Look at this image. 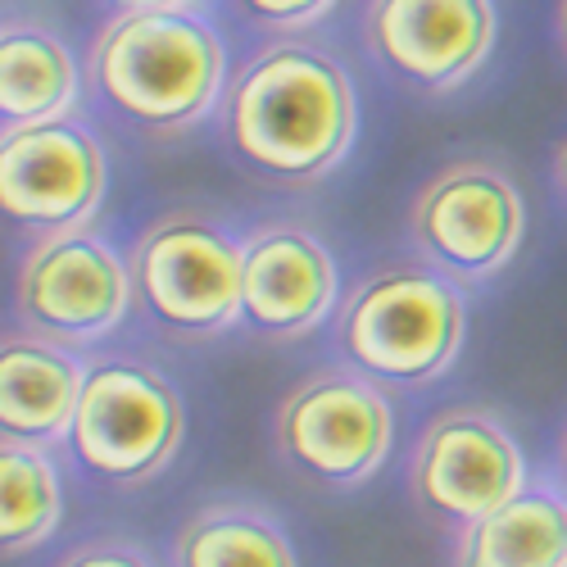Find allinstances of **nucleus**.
Here are the masks:
<instances>
[{
	"instance_id": "6e6552de",
	"label": "nucleus",
	"mask_w": 567,
	"mask_h": 567,
	"mask_svg": "<svg viewBox=\"0 0 567 567\" xmlns=\"http://www.w3.org/2000/svg\"><path fill=\"white\" fill-rule=\"evenodd\" d=\"M132 309V268L96 227L41 236L28 246L14 277V313L23 332L78 354L101 346Z\"/></svg>"
},
{
	"instance_id": "aec40b11",
	"label": "nucleus",
	"mask_w": 567,
	"mask_h": 567,
	"mask_svg": "<svg viewBox=\"0 0 567 567\" xmlns=\"http://www.w3.org/2000/svg\"><path fill=\"white\" fill-rule=\"evenodd\" d=\"M114 14H141V10H192V0H105Z\"/></svg>"
},
{
	"instance_id": "dca6fc26",
	"label": "nucleus",
	"mask_w": 567,
	"mask_h": 567,
	"mask_svg": "<svg viewBox=\"0 0 567 567\" xmlns=\"http://www.w3.org/2000/svg\"><path fill=\"white\" fill-rule=\"evenodd\" d=\"M168 567H300L281 517L255 499H209L182 517Z\"/></svg>"
},
{
	"instance_id": "5701e85b",
	"label": "nucleus",
	"mask_w": 567,
	"mask_h": 567,
	"mask_svg": "<svg viewBox=\"0 0 567 567\" xmlns=\"http://www.w3.org/2000/svg\"><path fill=\"white\" fill-rule=\"evenodd\" d=\"M558 41H563V51H567V0H558Z\"/></svg>"
},
{
	"instance_id": "2eb2a0df",
	"label": "nucleus",
	"mask_w": 567,
	"mask_h": 567,
	"mask_svg": "<svg viewBox=\"0 0 567 567\" xmlns=\"http://www.w3.org/2000/svg\"><path fill=\"white\" fill-rule=\"evenodd\" d=\"M454 567H567V495L554 482H527L454 536Z\"/></svg>"
},
{
	"instance_id": "423d86ee",
	"label": "nucleus",
	"mask_w": 567,
	"mask_h": 567,
	"mask_svg": "<svg viewBox=\"0 0 567 567\" xmlns=\"http://www.w3.org/2000/svg\"><path fill=\"white\" fill-rule=\"evenodd\" d=\"M277 454L318 491H359L395 445L391 395L354 368H313L281 395L272 417Z\"/></svg>"
},
{
	"instance_id": "9d476101",
	"label": "nucleus",
	"mask_w": 567,
	"mask_h": 567,
	"mask_svg": "<svg viewBox=\"0 0 567 567\" xmlns=\"http://www.w3.org/2000/svg\"><path fill=\"white\" fill-rule=\"evenodd\" d=\"M110 192L101 136L78 114L0 132V223L32 236L91 227Z\"/></svg>"
},
{
	"instance_id": "9b49d317",
	"label": "nucleus",
	"mask_w": 567,
	"mask_h": 567,
	"mask_svg": "<svg viewBox=\"0 0 567 567\" xmlns=\"http://www.w3.org/2000/svg\"><path fill=\"white\" fill-rule=\"evenodd\" d=\"M363 45L417 96H445L495 45V0H368Z\"/></svg>"
},
{
	"instance_id": "4be33fe9",
	"label": "nucleus",
	"mask_w": 567,
	"mask_h": 567,
	"mask_svg": "<svg viewBox=\"0 0 567 567\" xmlns=\"http://www.w3.org/2000/svg\"><path fill=\"white\" fill-rule=\"evenodd\" d=\"M554 173H558V186L567 192V141L558 146V155H554Z\"/></svg>"
},
{
	"instance_id": "a211bd4d",
	"label": "nucleus",
	"mask_w": 567,
	"mask_h": 567,
	"mask_svg": "<svg viewBox=\"0 0 567 567\" xmlns=\"http://www.w3.org/2000/svg\"><path fill=\"white\" fill-rule=\"evenodd\" d=\"M231 10L246 23L277 32V37H300L305 28L322 23L337 10V0H231Z\"/></svg>"
},
{
	"instance_id": "ddd939ff",
	"label": "nucleus",
	"mask_w": 567,
	"mask_h": 567,
	"mask_svg": "<svg viewBox=\"0 0 567 567\" xmlns=\"http://www.w3.org/2000/svg\"><path fill=\"white\" fill-rule=\"evenodd\" d=\"M82 377V354L23 327L0 332V441H23L37 450L64 445Z\"/></svg>"
},
{
	"instance_id": "1a4fd4ad",
	"label": "nucleus",
	"mask_w": 567,
	"mask_h": 567,
	"mask_svg": "<svg viewBox=\"0 0 567 567\" xmlns=\"http://www.w3.org/2000/svg\"><path fill=\"white\" fill-rule=\"evenodd\" d=\"M527 482L532 477L523 445L508 432V422L482 404L441 409L422 427L409 458L413 504L454 536L491 517Z\"/></svg>"
},
{
	"instance_id": "f8f14e48",
	"label": "nucleus",
	"mask_w": 567,
	"mask_h": 567,
	"mask_svg": "<svg viewBox=\"0 0 567 567\" xmlns=\"http://www.w3.org/2000/svg\"><path fill=\"white\" fill-rule=\"evenodd\" d=\"M341 277L327 241L291 218L246 231L241 250V322L264 341H305L337 313Z\"/></svg>"
},
{
	"instance_id": "7ed1b4c3",
	"label": "nucleus",
	"mask_w": 567,
	"mask_h": 567,
	"mask_svg": "<svg viewBox=\"0 0 567 567\" xmlns=\"http://www.w3.org/2000/svg\"><path fill=\"white\" fill-rule=\"evenodd\" d=\"M332 341L346 368L382 391L432 386L467 341L463 287L432 264H382L337 305Z\"/></svg>"
},
{
	"instance_id": "4468645a",
	"label": "nucleus",
	"mask_w": 567,
	"mask_h": 567,
	"mask_svg": "<svg viewBox=\"0 0 567 567\" xmlns=\"http://www.w3.org/2000/svg\"><path fill=\"white\" fill-rule=\"evenodd\" d=\"M78 96L82 69L51 23H0V132L69 118L78 110Z\"/></svg>"
},
{
	"instance_id": "20e7f679",
	"label": "nucleus",
	"mask_w": 567,
	"mask_h": 567,
	"mask_svg": "<svg viewBox=\"0 0 567 567\" xmlns=\"http://www.w3.org/2000/svg\"><path fill=\"white\" fill-rule=\"evenodd\" d=\"M241 250L218 214L182 205L136 231L127 268L132 296L164 337L214 341L241 322Z\"/></svg>"
},
{
	"instance_id": "6ab92c4d",
	"label": "nucleus",
	"mask_w": 567,
	"mask_h": 567,
	"mask_svg": "<svg viewBox=\"0 0 567 567\" xmlns=\"http://www.w3.org/2000/svg\"><path fill=\"white\" fill-rule=\"evenodd\" d=\"M55 567H155L151 549L127 536H91L55 558Z\"/></svg>"
},
{
	"instance_id": "f257e3e1",
	"label": "nucleus",
	"mask_w": 567,
	"mask_h": 567,
	"mask_svg": "<svg viewBox=\"0 0 567 567\" xmlns=\"http://www.w3.org/2000/svg\"><path fill=\"white\" fill-rule=\"evenodd\" d=\"M218 123L236 164L255 177L313 186L354 151L359 96L332 51L281 37L227 78Z\"/></svg>"
},
{
	"instance_id": "39448f33",
	"label": "nucleus",
	"mask_w": 567,
	"mask_h": 567,
	"mask_svg": "<svg viewBox=\"0 0 567 567\" xmlns=\"http://www.w3.org/2000/svg\"><path fill=\"white\" fill-rule=\"evenodd\" d=\"M186 409L168 372L136 354L86 359L78 409L69 422V454L91 482L141 491L177 458Z\"/></svg>"
},
{
	"instance_id": "f3484780",
	"label": "nucleus",
	"mask_w": 567,
	"mask_h": 567,
	"mask_svg": "<svg viewBox=\"0 0 567 567\" xmlns=\"http://www.w3.org/2000/svg\"><path fill=\"white\" fill-rule=\"evenodd\" d=\"M64 523V477L51 450L0 441V558L41 549Z\"/></svg>"
},
{
	"instance_id": "412c9836",
	"label": "nucleus",
	"mask_w": 567,
	"mask_h": 567,
	"mask_svg": "<svg viewBox=\"0 0 567 567\" xmlns=\"http://www.w3.org/2000/svg\"><path fill=\"white\" fill-rule=\"evenodd\" d=\"M558 491L567 495V427H563V436H558Z\"/></svg>"
},
{
	"instance_id": "0eeeda50",
	"label": "nucleus",
	"mask_w": 567,
	"mask_h": 567,
	"mask_svg": "<svg viewBox=\"0 0 567 567\" xmlns=\"http://www.w3.org/2000/svg\"><path fill=\"white\" fill-rule=\"evenodd\" d=\"M527 236V205L517 182L482 155L432 173L409 205V241L454 287H477L504 272Z\"/></svg>"
},
{
	"instance_id": "f03ea898",
	"label": "nucleus",
	"mask_w": 567,
	"mask_h": 567,
	"mask_svg": "<svg viewBox=\"0 0 567 567\" xmlns=\"http://www.w3.org/2000/svg\"><path fill=\"white\" fill-rule=\"evenodd\" d=\"M86 82L127 132L173 141L223 105L227 51L196 10L110 14L91 41Z\"/></svg>"
}]
</instances>
